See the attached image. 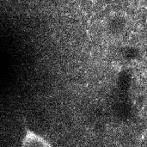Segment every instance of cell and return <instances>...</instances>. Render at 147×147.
<instances>
[{
	"label": "cell",
	"instance_id": "obj_1",
	"mask_svg": "<svg viewBox=\"0 0 147 147\" xmlns=\"http://www.w3.org/2000/svg\"><path fill=\"white\" fill-rule=\"evenodd\" d=\"M23 146H49L50 145L40 136L33 132L28 131L22 142Z\"/></svg>",
	"mask_w": 147,
	"mask_h": 147
}]
</instances>
